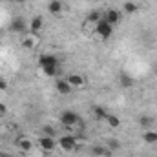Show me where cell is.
I'll return each instance as SVG.
<instances>
[{"label": "cell", "instance_id": "obj_14", "mask_svg": "<svg viewBox=\"0 0 157 157\" xmlns=\"http://www.w3.org/2000/svg\"><path fill=\"white\" fill-rule=\"evenodd\" d=\"M17 146H18L22 152H31V148H33V143H31L28 137H18V139H17Z\"/></svg>", "mask_w": 157, "mask_h": 157}, {"label": "cell", "instance_id": "obj_20", "mask_svg": "<svg viewBox=\"0 0 157 157\" xmlns=\"http://www.w3.org/2000/svg\"><path fill=\"white\" fill-rule=\"evenodd\" d=\"M99 20H102V13H99V11H91L86 18V22H90V24H97Z\"/></svg>", "mask_w": 157, "mask_h": 157}, {"label": "cell", "instance_id": "obj_13", "mask_svg": "<svg viewBox=\"0 0 157 157\" xmlns=\"http://www.w3.org/2000/svg\"><path fill=\"white\" fill-rule=\"evenodd\" d=\"M28 28H29V31H33V33H39L40 29L44 28V18H42L40 15H37V17H33V18L29 20Z\"/></svg>", "mask_w": 157, "mask_h": 157}, {"label": "cell", "instance_id": "obj_23", "mask_svg": "<svg viewBox=\"0 0 157 157\" xmlns=\"http://www.w3.org/2000/svg\"><path fill=\"white\" fill-rule=\"evenodd\" d=\"M44 135L55 137V128H51V126H44Z\"/></svg>", "mask_w": 157, "mask_h": 157}, {"label": "cell", "instance_id": "obj_3", "mask_svg": "<svg viewBox=\"0 0 157 157\" xmlns=\"http://www.w3.org/2000/svg\"><path fill=\"white\" fill-rule=\"evenodd\" d=\"M60 122H62V126H66V128H73V126H78V124L82 122V119H80V115H78L77 112L66 110V112L60 113Z\"/></svg>", "mask_w": 157, "mask_h": 157}, {"label": "cell", "instance_id": "obj_15", "mask_svg": "<svg viewBox=\"0 0 157 157\" xmlns=\"http://www.w3.org/2000/svg\"><path fill=\"white\" fill-rule=\"evenodd\" d=\"M91 113H93V117L97 119V121H104L106 115L110 113L106 108H102V106H93V110H91Z\"/></svg>", "mask_w": 157, "mask_h": 157}, {"label": "cell", "instance_id": "obj_8", "mask_svg": "<svg viewBox=\"0 0 157 157\" xmlns=\"http://www.w3.org/2000/svg\"><path fill=\"white\" fill-rule=\"evenodd\" d=\"M102 20H106L112 26H117L119 22H121V13H119L117 9H106L102 13Z\"/></svg>", "mask_w": 157, "mask_h": 157}, {"label": "cell", "instance_id": "obj_2", "mask_svg": "<svg viewBox=\"0 0 157 157\" xmlns=\"http://www.w3.org/2000/svg\"><path fill=\"white\" fill-rule=\"evenodd\" d=\"M91 33H93V35H97L99 39L106 40V39H110V37L113 35V26H112V24H108L106 20H99L97 24H93Z\"/></svg>", "mask_w": 157, "mask_h": 157}, {"label": "cell", "instance_id": "obj_9", "mask_svg": "<svg viewBox=\"0 0 157 157\" xmlns=\"http://www.w3.org/2000/svg\"><path fill=\"white\" fill-rule=\"evenodd\" d=\"M55 88H57V91H59L60 95H71V91H73V88L70 86V82H68L66 78H57Z\"/></svg>", "mask_w": 157, "mask_h": 157}, {"label": "cell", "instance_id": "obj_18", "mask_svg": "<svg viewBox=\"0 0 157 157\" xmlns=\"http://www.w3.org/2000/svg\"><path fill=\"white\" fill-rule=\"evenodd\" d=\"M137 4L135 2H132V0H128V2H124L122 4V11L124 13H128V15H133V13H137Z\"/></svg>", "mask_w": 157, "mask_h": 157}, {"label": "cell", "instance_id": "obj_24", "mask_svg": "<svg viewBox=\"0 0 157 157\" xmlns=\"http://www.w3.org/2000/svg\"><path fill=\"white\" fill-rule=\"evenodd\" d=\"M9 88V84H7V80L6 78H0V91H6Z\"/></svg>", "mask_w": 157, "mask_h": 157}, {"label": "cell", "instance_id": "obj_22", "mask_svg": "<svg viewBox=\"0 0 157 157\" xmlns=\"http://www.w3.org/2000/svg\"><path fill=\"white\" fill-rule=\"evenodd\" d=\"M106 146H108L112 152H115V150H119V148H121V143H119L117 139H113V137H108V141H106Z\"/></svg>", "mask_w": 157, "mask_h": 157}, {"label": "cell", "instance_id": "obj_21", "mask_svg": "<svg viewBox=\"0 0 157 157\" xmlns=\"http://www.w3.org/2000/svg\"><path fill=\"white\" fill-rule=\"evenodd\" d=\"M121 86H122V88H132V86H133V78L130 77L128 73H122V75H121Z\"/></svg>", "mask_w": 157, "mask_h": 157}, {"label": "cell", "instance_id": "obj_25", "mask_svg": "<svg viewBox=\"0 0 157 157\" xmlns=\"http://www.w3.org/2000/svg\"><path fill=\"white\" fill-rule=\"evenodd\" d=\"M6 110H7V108H6V106H4V104L0 102V113H6Z\"/></svg>", "mask_w": 157, "mask_h": 157}, {"label": "cell", "instance_id": "obj_6", "mask_svg": "<svg viewBox=\"0 0 157 157\" xmlns=\"http://www.w3.org/2000/svg\"><path fill=\"white\" fill-rule=\"evenodd\" d=\"M9 29H11L13 33H17V35H24L26 29H28V24H26V20H24L22 17H15V18L11 20V24H9Z\"/></svg>", "mask_w": 157, "mask_h": 157}, {"label": "cell", "instance_id": "obj_12", "mask_svg": "<svg viewBox=\"0 0 157 157\" xmlns=\"http://www.w3.org/2000/svg\"><path fill=\"white\" fill-rule=\"evenodd\" d=\"M48 11H49V15H60L62 11H64V4L60 2V0H49L48 2Z\"/></svg>", "mask_w": 157, "mask_h": 157}, {"label": "cell", "instance_id": "obj_26", "mask_svg": "<svg viewBox=\"0 0 157 157\" xmlns=\"http://www.w3.org/2000/svg\"><path fill=\"white\" fill-rule=\"evenodd\" d=\"M11 2H15V4H24L26 0H11Z\"/></svg>", "mask_w": 157, "mask_h": 157}, {"label": "cell", "instance_id": "obj_7", "mask_svg": "<svg viewBox=\"0 0 157 157\" xmlns=\"http://www.w3.org/2000/svg\"><path fill=\"white\" fill-rule=\"evenodd\" d=\"M37 144H39V148L42 150V152H53V150H55V146H57L55 139H53V137H49V135H40L39 141H37Z\"/></svg>", "mask_w": 157, "mask_h": 157}, {"label": "cell", "instance_id": "obj_16", "mask_svg": "<svg viewBox=\"0 0 157 157\" xmlns=\"http://www.w3.org/2000/svg\"><path fill=\"white\" fill-rule=\"evenodd\" d=\"M143 141H144V143H148V144H155V143H157V132H155V130H152V128H150V130H146V132L143 133Z\"/></svg>", "mask_w": 157, "mask_h": 157}, {"label": "cell", "instance_id": "obj_11", "mask_svg": "<svg viewBox=\"0 0 157 157\" xmlns=\"http://www.w3.org/2000/svg\"><path fill=\"white\" fill-rule=\"evenodd\" d=\"M91 155L93 157H112V150L108 146L95 144V146H91Z\"/></svg>", "mask_w": 157, "mask_h": 157}, {"label": "cell", "instance_id": "obj_19", "mask_svg": "<svg viewBox=\"0 0 157 157\" xmlns=\"http://www.w3.org/2000/svg\"><path fill=\"white\" fill-rule=\"evenodd\" d=\"M139 124H141L143 128L150 130V128L154 126V119L150 117V115H141V117H139Z\"/></svg>", "mask_w": 157, "mask_h": 157}, {"label": "cell", "instance_id": "obj_17", "mask_svg": "<svg viewBox=\"0 0 157 157\" xmlns=\"http://www.w3.org/2000/svg\"><path fill=\"white\" fill-rule=\"evenodd\" d=\"M104 121H106V124H108L110 128H113V130H117L119 126H121V119H119L117 115H113V113H108Z\"/></svg>", "mask_w": 157, "mask_h": 157}, {"label": "cell", "instance_id": "obj_5", "mask_svg": "<svg viewBox=\"0 0 157 157\" xmlns=\"http://www.w3.org/2000/svg\"><path fill=\"white\" fill-rule=\"evenodd\" d=\"M57 144L64 152H73V150L78 148V143H77V139H75V135H62V137H59Z\"/></svg>", "mask_w": 157, "mask_h": 157}, {"label": "cell", "instance_id": "obj_4", "mask_svg": "<svg viewBox=\"0 0 157 157\" xmlns=\"http://www.w3.org/2000/svg\"><path fill=\"white\" fill-rule=\"evenodd\" d=\"M40 35L39 33H33V31H29V33H24V37L20 40V44H22V48H26V49H37L40 46Z\"/></svg>", "mask_w": 157, "mask_h": 157}, {"label": "cell", "instance_id": "obj_10", "mask_svg": "<svg viewBox=\"0 0 157 157\" xmlns=\"http://www.w3.org/2000/svg\"><path fill=\"white\" fill-rule=\"evenodd\" d=\"M66 80L70 82L71 88H82V86L86 84V78L82 77L80 73H70V75L66 77Z\"/></svg>", "mask_w": 157, "mask_h": 157}, {"label": "cell", "instance_id": "obj_27", "mask_svg": "<svg viewBox=\"0 0 157 157\" xmlns=\"http://www.w3.org/2000/svg\"><path fill=\"white\" fill-rule=\"evenodd\" d=\"M155 77H157V66H155Z\"/></svg>", "mask_w": 157, "mask_h": 157}, {"label": "cell", "instance_id": "obj_1", "mask_svg": "<svg viewBox=\"0 0 157 157\" xmlns=\"http://www.w3.org/2000/svg\"><path fill=\"white\" fill-rule=\"evenodd\" d=\"M39 66L46 77H57V73H59V59L55 55H48V53L40 55Z\"/></svg>", "mask_w": 157, "mask_h": 157}]
</instances>
